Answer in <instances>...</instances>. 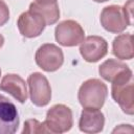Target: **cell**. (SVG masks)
Here are the masks:
<instances>
[{
  "instance_id": "6",
  "label": "cell",
  "mask_w": 134,
  "mask_h": 134,
  "mask_svg": "<svg viewBox=\"0 0 134 134\" xmlns=\"http://www.w3.org/2000/svg\"><path fill=\"white\" fill-rule=\"evenodd\" d=\"M27 84L29 87V95L34 105L38 107L46 106L51 99V88L48 80L40 72L31 73L28 76Z\"/></svg>"
},
{
  "instance_id": "4",
  "label": "cell",
  "mask_w": 134,
  "mask_h": 134,
  "mask_svg": "<svg viewBox=\"0 0 134 134\" xmlns=\"http://www.w3.org/2000/svg\"><path fill=\"white\" fill-rule=\"evenodd\" d=\"M44 124L50 131V133L54 134L67 132L73 125L72 111L65 105H54L47 111Z\"/></svg>"
},
{
  "instance_id": "17",
  "label": "cell",
  "mask_w": 134,
  "mask_h": 134,
  "mask_svg": "<svg viewBox=\"0 0 134 134\" xmlns=\"http://www.w3.org/2000/svg\"><path fill=\"white\" fill-rule=\"evenodd\" d=\"M9 19V9L3 0H0V26L4 25Z\"/></svg>"
},
{
  "instance_id": "8",
  "label": "cell",
  "mask_w": 134,
  "mask_h": 134,
  "mask_svg": "<svg viewBox=\"0 0 134 134\" xmlns=\"http://www.w3.org/2000/svg\"><path fill=\"white\" fill-rule=\"evenodd\" d=\"M20 34L25 38H36L42 34L46 23L44 18L38 13L28 9L22 13L17 22Z\"/></svg>"
},
{
  "instance_id": "5",
  "label": "cell",
  "mask_w": 134,
  "mask_h": 134,
  "mask_svg": "<svg viewBox=\"0 0 134 134\" xmlns=\"http://www.w3.org/2000/svg\"><path fill=\"white\" fill-rule=\"evenodd\" d=\"M35 59L37 65L47 72H53L58 70L64 62L62 49L51 43L40 46L36 52Z\"/></svg>"
},
{
  "instance_id": "12",
  "label": "cell",
  "mask_w": 134,
  "mask_h": 134,
  "mask_svg": "<svg viewBox=\"0 0 134 134\" xmlns=\"http://www.w3.org/2000/svg\"><path fill=\"white\" fill-rule=\"evenodd\" d=\"M105 125V116L98 109L84 108L79 121V128L84 133H98Z\"/></svg>"
},
{
  "instance_id": "3",
  "label": "cell",
  "mask_w": 134,
  "mask_h": 134,
  "mask_svg": "<svg viewBox=\"0 0 134 134\" xmlns=\"http://www.w3.org/2000/svg\"><path fill=\"white\" fill-rule=\"evenodd\" d=\"M131 7L126 4L124 7L119 5L106 6L100 13V24L109 32L119 34L131 24Z\"/></svg>"
},
{
  "instance_id": "11",
  "label": "cell",
  "mask_w": 134,
  "mask_h": 134,
  "mask_svg": "<svg viewBox=\"0 0 134 134\" xmlns=\"http://www.w3.org/2000/svg\"><path fill=\"white\" fill-rule=\"evenodd\" d=\"M0 90L9 93L20 103H25L28 96L25 81L15 73H8L3 76L0 83Z\"/></svg>"
},
{
  "instance_id": "1",
  "label": "cell",
  "mask_w": 134,
  "mask_h": 134,
  "mask_svg": "<svg viewBox=\"0 0 134 134\" xmlns=\"http://www.w3.org/2000/svg\"><path fill=\"white\" fill-rule=\"evenodd\" d=\"M108 89L98 79H89L79 89V100L83 108L100 109L107 98Z\"/></svg>"
},
{
  "instance_id": "2",
  "label": "cell",
  "mask_w": 134,
  "mask_h": 134,
  "mask_svg": "<svg viewBox=\"0 0 134 134\" xmlns=\"http://www.w3.org/2000/svg\"><path fill=\"white\" fill-rule=\"evenodd\" d=\"M112 97L125 113L129 115L134 113V83L132 71L112 82Z\"/></svg>"
},
{
  "instance_id": "18",
  "label": "cell",
  "mask_w": 134,
  "mask_h": 134,
  "mask_svg": "<svg viewBox=\"0 0 134 134\" xmlns=\"http://www.w3.org/2000/svg\"><path fill=\"white\" fill-rule=\"evenodd\" d=\"M3 43H4V38H3V36H1V35H0V48L2 47Z\"/></svg>"
},
{
  "instance_id": "14",
  "label": "cell",
  "mask_w": 134,
  "mask_h": 134,
  "mask_svg": "<svg viewBox=\"0 0 134 134\" xmlns=\"http://www.w3.org/2000/svg\"><path fill=\"white\" fill-rule=\"evenodd\" d=\"M132 71L128 65H126L125 63L117 61V60H113V59H109L107 61H105L98 69V72L100 74V76L108 81V82H113L114 80L118 79L119 76L128 73Z\"/></svg>"
},
{
  "instance_id": "7",
  "label": "cell",
  "mask_w": 134,
  "mask_h": 134,
  "mask_svg": "<svg viewBox=\"0 0 134 134\" xmlns=\"http://www.w3.org/2000/svg\"><path fill=\"white\" fill-rule=\"evenodd\" d=\"M85 38V31L82 26L73 20H65L55 27V40L59 44L71 47L82 43Z\"/></svg>"
},
{
  "instance_id": "10",
  "label": "cell",
  "mask_w": 134,
  "mask_h": 134,
  "mask_svg": "<svg viewBox=\"0 0 134 134\" xmlns=\"http://www.w3.org/2000/svg\"><path fill=\"white\" fill-rule=\"evenodd\" d=\"M19 127V115L16 106L0 94V134H14Z\"/></svg>"
},
{
  "instance_id": "16",
  "label": "cell",
  "mask_w": 134,
  "mask_h": 134,
  "mask_svg": "<svg viewBox=\"0 0 134 134\" xmlns=\"http://www.w3.org/2000/svg\"><path fill=\"white\" fill-rule=\"evenodd\" d=\"M22 133L27 134H36V133H50V131L47 129L44 122H40L37 119H28L24 124V129Z\"/></svg>"
},
{
  "instance_id": "13",
  "label": "cell",
  "mask_w": 134,
  "mask_h": 134,
  "mask_svg": "<svg viewBox=\"0 0 134 134\" xmlns=\"http://www.w3.org/2000/svg\"><path fill=\"white\" fill-rule=\"evenodd\" d=\"M29 9L41 15L46 25L54 24L60 18V8L57 0H36L30 3Z\"/></svg>"
},
{
  "instance_id": "15",
  "label": "cell",
  "mask_w": 134,
  "mask_h": 134,
  "mask_svg": "<svg viewBox=\"0 0 134 134\" xmlns=\"http://www.w3.org/2000/svg\"><path fill=\"white\" fill-rule=\"evenodd\" d=\"M113 54L120 60H131L134 57L133 37L131 34H121L113 40Z\"/></svg>"
},
{
  "instance_id": "19",
  "label": "cell",
  "mask_w": 134,
  "mask_h": 134,
  "mask_svg": "<svg viewBox=\"0 0 134 134\" xmlns=\"http://www.w3.org/2000/svg\"><path fill=\"white\" fill-rule=\"evenodd\" d=\"M93 1H95V2H106L108 0H93Z\"/></svg>"
},
{
  "instance_id": "20",
  "label": "cell",
  "mask_w": 134,
  "mask_h": 134,
  "mask_svg": "<svg viewBox=\"0 0 134 134\" xmlns=\"http://www.w3.org/2000/svg\"><path fill=\"white\" fill-rule=\"evenodd\" d=\"M0 75H1V69H0Z\"/></svg>"
},
{
  "instance_id": "9",
  "label": "cell",
  "mask_w": 134,
  "mask_h": 134,
  "mask_svg": "<svg viewBox=\"0 0 134 134\" xmlns=\"http://www.w3.org/2000/svg\"><path fill=\"white\" fill-rule=\"evenodd\" d=\"M80 52L85 61L94 63L104 58L108 52L107 41L98 36H89L80 45Z\"/></svg>"
}]
</instances>
